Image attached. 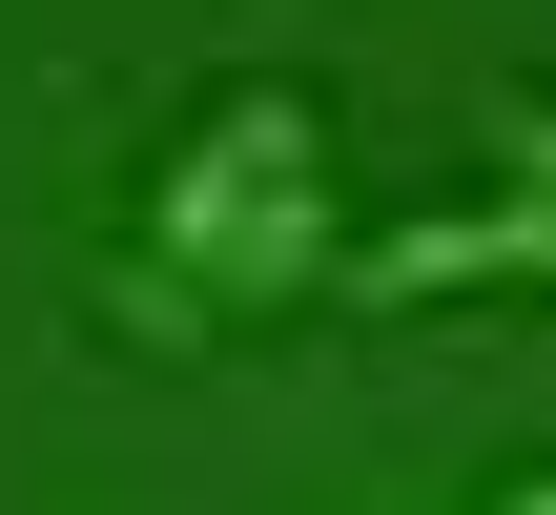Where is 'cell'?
Masks as SVG:
<instances>
[{"instance_id":"1","label":"cell","mask_w":556,"mask_h":515,"mask_svg":"<svg viewBox=\"0 0 556 515\" xmlns=\"http://www.w3.org/2000/svg\"><path fill=\"white\" fill-rule=\"evenodd\" d=\"M330 248H351V186H330V103H309V83H227V103H206V124L144 165L103 310H124L144 351H186V330L309 310V289H330Z\"/></svg>"},{"instance_id":"2","label":"cell","mask_w":556,"mask_h":515,"mask_svg":"<svg viewBox=\"0 0 556 515\" xmlns=\"http://www.w3.org/2000/svg\"><path fill=\"white\" fill-rule=\"evenodd\" d=\"M330 289H351V310H433V289H556V103L516 83V103H495V186H475V206H433V227L330 248Z\"/></svg>"},{"instance_id":"3","label":"cell","mask_w":556,"mask_h":515,"mask_svg":"<svg viewBox=\"0 0 556 515\" xmlns=\"http://www.w3.org/2000/svg\"><path fill=\"white\" fill-rule=\"evenodd\" d=\"M495 515H556V475H516V495H495Z\"/></svg>"}]
</instances>
